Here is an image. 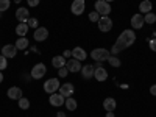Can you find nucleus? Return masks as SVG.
I'll use <instances>...</instances> for the list:
<instances>
[{
    "label": "nucleus",
    "mask_w": 156,
    "mask_h": 117,
    "mask_svg": "<svg viewBox=\"0 0 156 117\" xmlns=\"http://www.w3.org/2000/svg\"><path fill=\"white\" fill-rule=\"evenodd\" d=\"M134 41H136V34H134V31H133V30H123V31L119 34V37H117L115 44L112 45L111 53L117 55L119 51L125 50L126 47L133 45V44H134Z\"/></svg>",
    "instance_id": "f257e3e1"
},
{
    "label": "nucleus",
    "mask_w": 156,
    "mask_h": 117,
    "mask_svg": "<svg viewBox=\"0 0 156 117\" xmlns=\"http://www.w3.org/2000/svg\"><path fill=\"white\" fill-rule=\"evenodd\" d=\"M109 51L106 48H94L92 51H90V58L95 59L97 62H101V61H108L109 58Z\"/></svg>",
    "instance_id": "f03ea898"
},
{
    "label": "nucleus",
    "mask_w": 156,
    "mask_h": 117,
    "mask_svg": "<svg viewBox=\"0 0 156 117\" xmlns=\"http://www.w3.org/2000/svg\"><path fill=\"white\" fill-rule=\"evenodd\" d=\"M95 11L98 12L100 16H109L111 12V5L105 0H97L95 2Z\"/></svg>",
    "instance_id": "7ed1b4c3"
},
{
    "label": "nucleus",
    "mask_w": 156,
    "mask_h": 117,
    "mask_svg": "<svg viewBox=\"0 0 156 117\" xmlns=\"http://www.w3.org/2000/svg\"><path fill=\"white\" fill-rule=\"evenodd\" d=\"M59 86H61V83L58 81V78H50V80H47L44 83V90L47 94H55L59 89Z\"/></svg>",
    "instance_id": "20e7f679"
},
{
    "label": "nucleus",
    "mask_w": 156,
    "mask_h": 117,
    "mask_svg": "<svg viewBox=\"0 0 156 117\" xmlns=\"http://www.w3.org/2000/svg\"><path fill=\"white\" fill-rule=\"evenodd\" d=\"M31 78H34V80H41V78L47 73V67H45V64L42 62H37L36 66L31 69Z\"/></svg>",
    "instance_id": "39448f33"
},
{
    "label": "nucleus",
    "mask_w": 156,
    "mask_h": 117,
    "mask_svg": "<svg viewBox=\"0 0 156 117\" xmlns=\"http://www.w3.org/2000/svg\"><path fill=\"white\" fill-rule=\"evenodd\" d=\"M97 25H98V30H100V31L108 33V31H111V28H112V20L109 19V16H101V17L98 19Z\"/></svg>",
    "instance_id": "423d86ee"
},
{
    "label": "nucleus",
    "mask_w": 156,
    "mask_h": 117,
    "mask_svg": "<svg viewBox=\"0 0 156 117\" xmlns=\"http://www.w3.org/2000/svg\"><path fill=\"white\" fill-rule=\"evenodd\" d=\"M84 6H86L84 0H73L70 9H72V12H73L75 16H81L83 12H84Z\"/></svg>",
    "instance_id": "0eeeda50"
},
{
    "label": "nucleus",
    "mask_w": 156,
    "mask_h": 117,
    "mask_svg": "<svg viewBox=\"0 0 156 117\" xmlns=\"http://www.w3.org/2000/svg\"><path fill=\"white\" fill-rule=\"evenodd\" d=\"M66 67H67V70L69 72H73V73H78V72H81V61H78V59H69L67 62H66Z\"/></svg>",
    "instance_id": "6e6552de"
},
{
    "label": "nucleus",
    "mask_w": 156,
    "mask_h": 117,
    "mask_svg": "<svg viewBox=\"0 0 156 117\" xmlns=\"http://www.w3.org/2000/svg\"><path fill=\"white\" fill-rule=\"evenodd\" d=\"M16 53H17V47L16 44H8L2 48V55L5 58H16Z\"/></svg>",
    "instance_id": "1a4fd4ad"
},
{
    "label": "nucleus",
    "mask_w": 156,
    "mask_h": 117,
    "mask_svg": "<svg viewBox=\"0 0 156 117\" xmlns=\"http://www.w3.org/2000/svg\"><path fill=\"white\" fill-rule=\"evenodd\" d=\"M16 19L19 22H27L30 19V9L28 8H17L16 9Z\"/></svg>",
    "instance_id": "9d476101"
},
{
    "label": "nucleus",
    "mask_w": 156,
    "mask_h": 117,
    "mask_svg": "<svg viewBox=\"0 0 156 117\" xmlns=\"http://www.w3.org/2000/svg\"><path fill=\"white\" fill-rule=\"evenodd\" d=\"M58 90H59V94H61L62 97H70V95L73 94L75 87H73L72 83H66V84H61Z\"/></svg>",
    "instance_id": "9b49d317"
},
{
    "label": "nucleus",
    "mask_w": 156,
    "mask_h": 117,
    "mask_svg": "<svg viewBox=\"0 0 156 117\" xmlns=\"http://www.w3.org/2000/svg\"><path fill=\"white\" fill-rule=\"evenodd\" d=\"M144 23H145V20H144V16L140 14H134L133 17H131V27L133 28H136V30H140L142 27H144Z\"/></svg>",
    "instance_id": "f8f14e48"
},
{
    "label": "nucleus",
    "mask_w": 156,
    "mask_h": 117,
    "mask_svg": "<svg viewBox=\"0 0 156 117\" xmlns=\"http://www.w3.org/2000/svg\"><path fill=\"white\" fill-rule=\"evenodd\" d=\"M33 37H34V41H45L48 37V30L45 27H37Z\"/></svg>",
    "instance_id": "ddd939ff"
},
{
    "label": "nucleus",
    "mask_w": 156,
    "mask_h": 117,
    "mask_svg": "<svg viewBox=\"0 0 156 117\" xmlns=\"http://www.w3.org/2000/svg\"><path fill=\"white\" fill-rule=\"evenodd\" d=\"M48 101H50V105L51 106H62L64 105V97L61 95V94H50V98H48Z\"/></svg>",
    "instance_id": "4468645a"
},
{
    "label": "nucleus",
    "mask_w": 156,
    "mask_h": 117,
    "mask_svg": "<svg viewBox=\"0 0 156 117\" xmlns=\"http://www.w3.org/2000/svg\"><path fill=\"white\" fill-rule=\"evenodd\" d=\"M94 76H95L97 81H106L108 80V72H106V69H103V67L98 66V67H95Z\"/></svg>",
    "instance_id": "2eb2a0df"
},
{
    "label": "nucleus",
    "mask_w": 156,
    "mask_h": 117,
    "mask_svg": "<svg viewBox=\"0 0 156 117\" xmlns=\"http://www.w3.org/2000/svg\"><path fill=\"white\" fill-rule=\"evenodd\" d=\"M72 56H73L75 59H78V61H84L86 56H87V53L84 51L83 47H75V48L72 50Z\"/></svg>",
    "instance_id": "dca6fc26"
},
{
    "label": "nucleus",
    "mask_w": 156,
    "mask_h": 117,
    "mask_svg": "<svg viewBox=\"0 0 156 117\" xmlns=\"http://www.w3.org/2000/svg\"><path fill=\"white\" fill-rule=\"evenodd\" d=\"M103 108H105L106 111H115V108H117V101H115V98H112V97H106L105 100H103Z\"/></svg>",
    "instance_id": "f3484780"
},
{
    "label": "nucleus",
    "mask_w": 156,
    "mask_h": 117,
    "mask_svg": "<svg viewBox=\"0 0 156 117\" xmlns=\"http://www.w3.org/2000/svg\"><path fill=\"white\" fill-rule=\"evenodd\" d=\"M8 97L11 100H20L22 98V89L20 87H9L8 89Z\"/></svg>",
    "instance_id": "a211bd4d"
},
{
    "label": "nucleus",
    "mask_w": 156,
    "mask_h": 117,
    "mask_svg": "<svg viewBox=\"0 0 156 117\" xmlns=\"http://www.w3.org/2000/svg\"><path fill=\"white\" fill-rule=\"evenodd\" d=\"M94 72H95V67L90 66V64H86V66L81 67V75H83V78H86V80H89L90 76H94Z\"/></svg>",
    "instance_id": "6ab92c4d"
},
{
    "label": "nucleus",
    "mask_w": 156,
    "mask_h": 117,
    "mask_svg": "<svg viewBox=\"0 0 156 117\" xmlns=\"http://www.w3.org/2000/svg\"><path fill=\"white\" fill-rule=\"evenodd\" d=\"M28 23L27 22H20L17 27H16V34H19V37H23L25 34L28 33Z\"/></svg>",
    "instance_id": "aec40b11"
},
{
    "label": "nucleus",
    "mask_w": 156,
    "mask_h": 117,
    "mask_svg": "<svg viewBox=\"0 0 156 117\" xmlns=\"http://www.w3.org/2000/svg\"><path fill=\"white\" fill-rule=\"evenodd\" d=\"M51 64H53V67L61 69V67L66 66V58H64L62 55H58V56H55L53 59H51Z\"/></svg>",
    "instance_id": "412c9836"
},
{
    "label": "nucleus",
    "mask_w": 156,
    "mask_h": 117,
    "mask_svg": "<svg viewBox=\"0 0 156 117\" xmlns=\"http://www.w3.org/2000/svg\"><path fill=\"white\" fill-rule=\"evenodd\" d=\"M151 2L150 0H142L140 2V5H139V9H140V12H144V14H147V12H151Z\"/></svg>",
    "instance_id": "4be33fe9"
},
{
    "label": "nucleus",
    "mask_w": 156,
    "mask_h": 117,
    "mask_svg": "<svg viewBox=\"0 0 156 117\" xmlns=\"http://www.w3.org/2000/svg\"><path fill=\"white\" fill-rule=\"evenodd\" d=\"M16 47L17 50H27V47H30V42L27 37H19L16 41Z\"/></svg>",
    "instance_id": "5701e85b"
},
{
    "label": "nucleus",
    "mask_w": 156,
    "mask_h": 117,
    "mask_svg": "<svg viewBox=\"0 0 156 117\" xmlns=\"http://www.w3.org/2000/svg\"><path fill=\"white\" fill-rule=\"evenodd\" d=\"M64 103H66V108H67L69 111H75V109H76V106H78V105H76V100H75V98H72V97H67Z\"/></svg>",
    "instance_id": "b1692460"
},
{
    "label": "nucleus",
    "mask_w": 156,
    "mask_h": 117,
    "mask_svg": "<svg viewBox=\"0 0 156 117\" xmlns=\"http://www.w3.org/2000/svg\"><path fill=\"white\" fill-rule=\"evenodd\" d=\"M17 101H19V108H20V109H28V108H30V100H28V98L22 97V98L17 100Z\"/></svg>",
    "instance_id": "393cba45"
},
{
    "label": "nucleus",
    "mask_w": 156,
    "mask_h": 117,
    "mask_svg": "<svg viewBox=\"0 0 156 117\" xmlns=\"http://www.w3.org/2000/svg\"><path fill=\"white\" fill-rule=\"evenodd\" d=\"M144 20L147 23H154L156 22V14H154V12H147V14L144 16Z\"/></svg>",
    "instance_id": "a878e982"
},
{
    "label": "nucleus",
    "mask_w": 156,
    "mask_h": 117,
    "mask_svg": "<svg viewBox=\"0 0 156 117\" xmlns=\"http://www.w3.org/2000/svg\"><path fill=\"white\" fill-rule=\"evenodd\" d=\"M108 62L111 64L112 67H120V64H122L120 59H119V58H115V56H109V58H108Z\"/></svg>",
    "instance_id": "bb28decb"
},
{
    "label": "nucleus",
    "mask_w": 156,
    "mask_h": 117,
    "mask_svg": "<svg viewBox=\"0 0 156 117\" xmlns=\"http://www.w3.org/2000/svg\"><path fill=\"white\" fill-rule=\"evenodd\" d=\"M9 5H11V2H9V0H0V12L6 11V9L9 8Z\"/></svg>",
    "instance_id": "cd10ccee"
},
{
    "label": "nucleus",
    "mask_w": 156,
    "mask_h": 117,
    "mask_svg": "<svg viewBox=\"0 0 156 117\" xmlns=\"http://www.w3.org/2000/svg\"><path fill=\"white\" fill-rule=\"evenodd\" d=\"M27 23H28L30 28H37V27H39V22H37L36 17H30V19L27 20Z\"/></svg>",
    "instance_id": "c85d7f7f"
},
{
    "label": "nucleus",
    "mask_w": 156,
    "mask_h": 117,
    "mask_svg": "<svg viewBox=\"0 0 156 117\" xmlns=\"http://www.w3.org/2000/svg\"><path fill=\"white\" fill-rule=\"evenodd\" d=\"M100 17H101V16L98 14L97 11H92V12L89 14V20H90V22H98V19H100Z\"/></svg>",
    "instance_id": "c756f323"
},
{
    "label": "nucleus",
    "mask_w": 156,
    "mask_h": 117,
    "mask_svg": "<svg viewBox=\"0 0 156 117\" xmlns=\"http://www.w3.org/2000/svg\"><path fill=\"white\" fill-rule=\"evenodd\" d=\"M8 67V61H6V58L2 55V56H0V70H5Z\"/></svg>",
    "instance_id": "7c9ffc66"
},
{
    "label": "nucleus",
    "mask_w": 156,
    "mask_h": 117,
    "mask_svg": "<svg viewBox=\"0 0 156 117\" xmlns=\"http://www.w3.org/2000/svg\"><path fill=\"white\" fill-rule=\"evenodd\" d=\"M67 73H70V72L67 70V67H66V66H64V67H61V69H59V72H58V75H59V76H62V78L66 76Z\"/></svg>",
    "instance_id": "2f4dec72"
},
{
    "label": "nucleus",
    "mask_w": 156,
    "mask_h": 117,
    "mask_svg": "<svg viewBox=\"0 0 156 117\" xmlns=\"http://www.w3.org/2000/svg\"><path fill=\"white\" fill-rule=\"evenodd\" d=\"M27 2H28V6H37L39 5V0H27Z\"/></svg>",
    "instance_id": "473e14b6"
},
{
    "label": "nucleus",
    "mask_w": 156,
    "mask_h": 117,
    "mask_svg": "<svg viewBox=\"0 0 156 117\" xmlns=\"http://www.w3.org/2000/svg\"><path fill=\"white\" fill-rule=\"evenodd\" d=\"M150 48H151L153 51H156V37L150 41Z\"/></svg>",
    "instance_id": "72a5a7b5"
},
{
    "label": "nucleus",
    "mask_w": 156,
    "mask_h": 117,
    "mask_svg": "<svg viewBox=\"0 0 156 117\" xmlns=\"http://www.w3.org/2000/svg\"><path fill=\"white\" fill-rule=\"evenodd\" d=\"M62 56H64V58H69V56H72V50H64Z\"/></svg>",
    "instance_id": "f704fd0d"
},
{
    "label": "nucleus",
    "mask_w": 156,
    "mask_h": 117,
    "mask_svg": "<svg viewBox=\"0 0 156 117\" xmlns=\"http://www.w3.org/2000/svg\"><path fill=\"white\" fill-rule=\"evenodd\" d=\"M150 94H151V95H154V97H156V84H153V86H151V87H150Z\"/></svg>",
    "instance_id": "c9c22d12"
},
{
    "label": "nucleus",
    "mask_w": 156,
    "mask_h": 117,
    "mask_svg": "<svg viewBox=\"0 0 156 117\" xmlns=\"http://www.w3.org/2000/svg\"><path fill=\"white\" fill-rule=\"evenodd\" d=\"M106 117H114V111H108L106 112Z\"/></svg>",
    "instance_id": "e433bc0d"
},
{
    "label": "nucleus",
    "mask_w": 156,
    "mask_h": 117,
    "mask_svg": "<svg viewBox=\"0 0 156 117\" xmlns=\"http://www.w3.org/2000/svg\"><path fill=\"white\" fill-rule=\"evenodd\" d=\"M56 117H66V114H64V112H58Z\"/></svg>",
    "instance_id": "4c0bfd02"
},
{
    "label": "nucleus",
    "mask_w": 156,
    "mask_h": 117,
    "mask_svg": "<svg viewBox=\"0 0 156 117\" xmlns=\"http://www.w3.org/2000/svg\"><path fill=\"white\" fill-rule=\"evenodd\" d=\"M3 81V73H2V70H0V83Z\"/></svg>",
    "instance_id": "58836bf2"
},
{
    "label": "nucleus",
    "mask_w": 156,
    "mask_h": 117,
    "mask_svg": "<svg viewBox=\"0 0 156 117\" xmlns=\"http://www.w3.org/2000/svg\"><path fill=\"white\" fill-rule=\"evenodd\" d=\"M105 2H108V3H109V2H114V0H105Z\"/></svg>",
    "instance_id": "ea45409f"
},
{
    "label": "nucleus",
    "mask_w": 156,
    "mask_h": 117,
    "mask_svg": "<svg viewBox=\"0 0 156 117\" xmlns=\"http://www.w3.org/2000/svg\"><path fill=\"white\" fill-rule=\"evenodd\" d=\"M0 50H2V48H0Z\"/></svg>",
    "instance_id": "a19ab883"
}]
</instances>
